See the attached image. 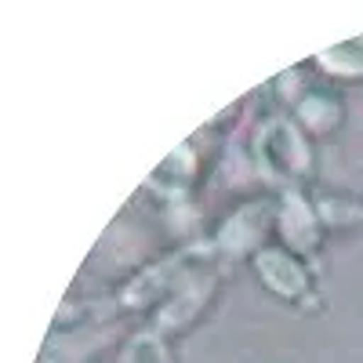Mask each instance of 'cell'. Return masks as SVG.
Listing matches in <instances>:
<instances>
[{"mask_svg":"<svg viewBox=\"0 0 363 363\" xmlns=\"http://www.w3.org/2000/svg\"><path fill=\"white\" fill-rule=\"evenodd\" d=\"M301 116H306L313 128H327V124H335L330 102H323V99H306V106H301Z\"/></svg>","mask_w":363,"mask_h":363,"instance_id":"obj_7","label":"cell"},{"mask_svg":"<svg viewBox=\"0 0 363 363\" xmlns=\"http://www.w3.org/2000/svg\"><path fill=\"white\" fill-rule=\"evenodd\" d=\"M265 229V207H244V211H236V215L225 222L222 229V251L240 258V255H247L255 247V240L262 236Z\"/></svg>","mask_w":363,"mask_h":363,"instance_id":"obj_3","label":"cell"},{"mask_svg":"<svg viewBox=\"0 0 363 363\" xmlns=\"http://www.w3.org/2000/svg\"><path fill=\"white\" fill-rule=\"evenodd\" d=\"M280 229H284V240L298 251H309L316 244V218H313V207L301 200V196H287L284 200V211H280Z\"/></svg>","mask_w":363,"mask_h":363,"instance_id":"obj_4","label":"cell"},{"mask_svg":"<svg viewBox=\"0 0 363 363\" xmlns=\"http://www.w3.org/2000/svg\"><path fill=\"white\" fill-rule=\"evenodd\" d=\"M258 160L265 167V174H277V178H291V174H301L309 164V153H306V142L298 138V131L284 120H272V124L262 128L258 135Z\"/></svg>","mask_w":363,"mask_h":363,"instance_id":"obj_1","label":"cell"},{"mask_svg":"<svg viewBox=\"0 0 363 363\" xmlns=\"http://www.w3.org/2000/svg\"><path fill=\"white\" fill-rule=\"evenodd\" d=\"M320 62H323L327 69H335V73H363V37L323 51Z\"/></svg>","mask_w":363,"mask_h":363,"instance_id":"obj_5","label":"cell"},{"mask_svg":"<svg viewBox=\"0 0 363 363\" xmlns=\"http://www.w3.org/2000/svg\"><path fill=\"white\" fill-rule=\"evenodd\" d=\"M124 363H171V356H167V349H164V342L157 335H138L131 342Z\"/></svg>","mask_w":363,"mask_h":363,"instance_id":"obj_6","label":"cell"},{"mask_svg":"<svg viewBox=\"0 0 363 363\" xmlns=\"http://www.w3.org/2000/svg\"><path fill=\"white\" fill-rule=\"evenodd\" d=\"M258 277L265 280V287L272 294H284V298H298L301 291L309 287V277L291 255L284 251H262L258 255Z\"/></svg>","mask_w":363,"mask_h":363,"instance_id":"obj_2","label":"cell"}]
</instances>
